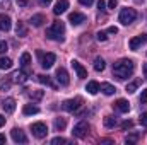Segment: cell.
I'll return each mask as SVG.
<instances>
[{"instance_id":"11","label":"cell","mask_w":147,"mask_h":145,"mask_svg":"<svg viewBox=\"0 0 147 145\" xmlns=\"http://www.w3.org/2000/svg\"><path fill=\"white\" fill-rule=\"evenodd\" d=\"M113 108H115V111H120V113H128L130 104H128L127 99H118V101L113 103Z\"/></svg>"},{"instance_id":"49","label":"cell","mask_w":147,"mask_h":145,"mask_svg":"<svg viewBox=\"0 0 147 145\" xmlns=\"http://www.w3.org/2000/svg\"><path fill=\"white\" fill-rule=\"evenodd\" d=\"M144 77H146V79H147V63H146V65H144Z\"/></svg>"},{"instance_id":"50","label":"cell","mask_w":147,"mask_h":145,"mask_svg":"<svg viewBox=\"0 0 147 145\" xmlns=\"http://www.w3.org/2000/svg\"><path fill=\"white\" fill-rule=\"evenodd\" d=\"M135 2H137V3H144V0H135Z\"/></svg>"},{"instance_id":"4","label":"cell","mask_w":147,"mask_h":145,"mask_svg":"<svg viewBox=\"0 0 147 145\" xmlns=\"http://www.w3.org/2000/svg\"><path fill=\"white\" fill-rule=\"evenodd\" d=\"M80 106H82V97L67 99V101L62 103V109H63V111H69V113H77Z\"/></svg>"},{"instance_id":"31","label":"cell","mask_w":147,"mask_h":145,"mask_svg":"<svg viewBox=\"0 0 147 145\" xmlns=\"http://www.w3.org/2000/svg\"><path fill=\"white\" fill-rule=\"evenodd\" d=\"M12 79H3L2 82H0V91H9L10 89V85H12Z\"/></svg>"},{"instance_id":"6","label":"cell","mask_w":147,"mask_h":145,"mask_svg":"<svg viewBox=\"0 0 147 145\" xmlns=\"http://www.w3.org/2000/svg\"><path fill=\"white\" fill-rule=\"evenodd\" d=\"M87 132H89V125H87V121H80V123H77V125L74 126L72 135L74 137H77V138H84V137L87 135Z\"/></svg>"},{"instance_id":"20","label":"cell","mask_w":147,"mask_h":145,"mask_svg":"<svg viewBox=\"0 0 147 145\" xmlns=\"http://www.w3.org/2000/svg\"><path fill=\"white\" fill-rule=\"evenodd\" d=\"M46 19H45V15L43 14H34L33 17H31V24L34 26V28H39V26H43V22H45Z\"/></svg>"},{"instance_id":"21","label":"cell","mask_w":147,"mask_h":145,"mask_svg":"<svg viewBox=\"0 0 147 145\" xmlns=\"http://www.w3.org/2000/svg\"><path fill=\"white\" fill-rule=\"evenodd\" d=\"M38 80H39L43 85H48V87H51V89H57V84H53L48 75H38Z\"/></svg>"},{"instance_id":"9","label":"cell","mask_w":147,"mask_h":145,"mask_svg":"<svg viewBox=\"0 0 147 145\" xmlns=\"http://www.w3.org/2000/svg\"><path fill=\"white\" fill-rule=\"evenodd\" d=\"M146 43H147V34H140V36L132 38L130 43H128V46H130V50H139V46H142Z\"/></svg>"},{"instance_id":"19","label":"cell","mask_w":147,"mask_h":145,"mask_svg":"<svg viewBox=\"0 0 147 145\" xmlns=\"http://www.w3.org/2000/svg\"><path fill=\"white\" fill-rule=\"evenodd\" d=\"M43 96H45L43 91H31V92H28V97H29L33 103H39V101L43 99Z\"/></svg>"},{"instance_id":"38","label":"cell","mask_w":147,"mask_h":145,"mask_svg":"<svg viewBox=\"0 0 147 145\" xmlns=\"http://www.w3.org/2000/svg\"><path fill=\"white\" fill-rule=\"evenodd\" d=\"M106 33H105V31H99V33H98V41H106Z\"/></svg>"},{"instance_id":"28","label":"cell","mask_w":147,"mask_h":145,"mask_svg":"<svg viewBox=\"0 0 147 145\" xmlns=\"http://www.w3.org/2000/svg\"><path fill=\"white\" fill-rule=\"evenodd\" d=\"M139 85H140V79H135L134 82H130V84L127 85V92H128V94H134V92L137 91Z\"/></svg>"},{"instance_id":"10","label":"cell","mask_w":147,"mask_h":145,"mask_svg":"<svg viewBox=\"0 0 147 145\" xmlns=\"http://www.w3.org/2000/svg\"><path fill=\"white\" fill-rule=\"evenodd\" d=\"M57 80H58L60 85H69L70 79H69V73H67V70H65L63 67L57 68Z\"/></svg>"},{"instance_id":"5","label":"cell","mask_w":147,"mask_h":145,"mask_svg":"<svg viewBox=\"0 0 147 145\" xmlns=\"http://www.w3.org/2000/svg\"><path fill=\"white\" fill-rule=\"evenodd\" d=\"M31 132H33V135H34L36 138H45V137L48 135V128H46V125H45L43 121L33 123V125H31Z\"/></svg>"},{"instance_id":"15","label":"cell","mask_w":147,"mask_h":145,"mask_svg":"<svg viewBox=\"0 0 147 145\" xmlns=\"http://www.w3.org/2000/svg\"><path fill=\"white\" fill-rule=\"evenodd\" d=\"M67 9H69V0H58V2L55 3V9H53V12H55L57 15H60V14L67 12Z\"/></svg>"},{"instance_id":"41","label":"cell","mask_w":147,"mask_h":145,"mask_svg":"<svg viewBox=\"0 0 147 145\" xmlns=\"http://www.w3.org/2000/svg\"><path fill=\"white\" fill-rule=\"evenodd\" d=\"M105 7H106L105 0H99V2H98V9H99V10H105Z\"/></svg>"},{"instance_id":"46","label":"cell","mask_w":147,"mask_h":145,"mask_svg":"<svg viewBox=\"0 0 147 145\" xmlns=\"http://www.w3.org/2000/svg\"><path fill=\"white\" fill-rule=\"evenodd\" d=\"M3 125H5V116H3V114H0V128H2Z\"/></svg>"},{"instance_id":"45","label":"cell","mask_w":147,"mask_h":145,"mask_svg":"<svg viewBox=\"0 0 147 145\" xmlns=\"http://www.w3.org/2000/svg\"><path fill=\"white\" fill-rule=\"evenodd\" d=\"M108 5H110V9H115V7L118 5V2H116V0H110V2H108Z\"/></svg>"},{"instance_id":"1","label":"cell","mask_w":147,"mask_h":145,"mask_svg":"<svg viewBox=\"0 0 147 145\" xmlns=\"http://www.w3.org/2000/svg\"><path fill=\"white\" fill-rule=\"evenodd\" d=\"M134 70H135V65H134V62L128 60V58H121V60H118L116 63H113V75L118 77L120 80L128 79V77L134 73Z\"/></svg>"},{"instance_id":"7","label":"cell","mask_w":147,"mask_h":145,"mask_svg":"<svg viewBox=\"0 0 147 145\" xmlns=\"http://www.w3.org/2000/svg\"><path fill=\"white\" fill-rule=\"evenodd\" d=\"M39 56H41V67L43 68H51L53 67V63L57 62V55L55 53H46V55H43V53H38Z\"/></svg>"},{"instance_id":"36","label":"cell","mask_w":147,"mask_h":145,"mask_svg":"<svg viewBox=\"0 0 147 145\" xmlns=\"http://www.w3.org/2000/svg\"><path fill=\"white\" fill-rule=\"evenodd\" d=\"M140 103H142V104H146L147 103V89H144L142 94H140Z\"/></svg>"},{"instance_id":"47","label":"cell","mask_w":147,"mask_h":145,"mask_svg":"<svg viewBox=\"0 0 147 145\" xmlns=\"http://www.w3.org/2000/svg\"><path fill=\"white\" fill-rule=\"evenodd\" d=\"M101 144H113V140H110V138H103Z\"/></svg>"},{"instance_id":"43","label":"cell","mask_w":147,"mask_h":145,"mask_svg":"<svg viewBox=\"0 0 147 145\" xmlns=\"http://www.w3.org/2000/svg\"><path fill=\"white\" fill-rule=\"evenodd\" d=\"M28 3H29V0H17V5L19 7H26Z\"/></svg>"},{"instance_id":"48","label":"cell","mask_w":147,"mask_h":145,"mask_svg":"<svg viewBox=\"0 0 147 145\" xmlns=\"http://www.w3.org/2000/svg\"><path fill=\"white\" fill-rule=\"evenodd\" d=\"M0 144H5V135L0 133Z\"/></svg>"},{"instance_id":"44","label":"cell","mask_w":147,"mask_h":145,"mask_svg":"<svg viewBox=\"0 0 147 145\" xmlns=\"http://www.w3.org/2000/svg\"><path fill=\"white\" fill-rule=\"evenodd\" d=\"M108 33H110V34H116V33H118V28H115V26H111L110 29H108Z\"/></svg>"},{"instance_id":"27","label":"cell","mask_w":147,"mask_h":145,"mask_svg":"<svg viewBox=\"0 0 147 145\" xmlns=\"http://www.w3.org/2000/svg\"><path fill=\"white\" fill-rule=\"evenodd\" d=\"M105 67H106V62H105L103 58H96V60H94V70H96V72H103Z\"/></svg>"},{"instance_id":"29","label":"cell","mask_w":147,"mask_h":145,"mask_svg":"<svg viewBox=\"0 0 147 145\" xmlns=\"http://www.w3.org/2000/svg\"><path fill=\"white\" fill-rule=\"evenodd\" d=\"M65 126H67V121H65V118H57V119H55V130H57V132H62V130H65Z\"/></svg>"},{"instance_id":"17","label":"cell","mask_w":147,"mask_h":145,"mask_svg":"<svg viewBox=\"0 0 147 145\" xmlns=\"http://www.w3.org/2000/svg\"><path fill=\"white\" fill-rule=\"evenodd\" d=\"M86 91L89 92V94H98L99 91H101V85H99V82H96V80H91V82H87V85H86Z\"/></svg>"},{"instance_id":"34","label":"cell","mask_w":147,"mask_h":145,"mask_svg":"<svg viewBox=\"0 0 147 145\" xmlns=\"http://www.w3.org/2000/svg\"><path fill=\"white\" fill-rule=\"evenodd\" d=\"M7 48H9V44H7L5 41H0V55H3V53L7 51Z\"/></svg>"},{"instance_id":"42","label":"cell","mask_w":147,"mask_h":145,"mask_svg":"<svg viewBox=\"0 0 147 145\" xmlns=\"http://www.w3.org/2000/svg\"><path fill=\"white\" fill-rule=\"evenodd\" d=\"M50 3H51V0H39V5L41 7H48Z\"/></svg>"},{"instance_id":"3","label":"cell","mask_w":147,"mask_h":145,"mask_svg":"<svg viewBox=\"0 0 147 145\" xmlns=\"http://www.w3.org/2000/svg\"><path fill=\"white\" fill-rule=\"evenodd\" d=\"M137 19V12H135V9H121L120 10V15H118V21L123 24V26H128V24H132L134 21Z\"/></svg>"},{"instance_id":"26","label":"cell","mask_w":147,"mask_h":145,"mask_svg":"<svg viewBox=\"0 0 147 145\" xmlns=\"http://www.w3.org/2000/svg\"><path fill=\"white\" fill-rule=\"evenodd\" d=\"M16 33H17V36H21V38L28 36V29H26L24 22H17V26H16Z\"/></svg>"},{"instance_id":"25","label":"cell","mask_w":147,"mask_h":145,"mask_svg":"<svg viewBox=\"0 0 147 145\" xmlns=\"http://www.w3.org/2000/svg\"><path fill=\"white\" fill-rule=\"evenodd\" d=\"M22 113H24L26 116H29V114H38L39 109H38L36 106H33V104H26V106L22 108Z\"/></svg>"},{"instance_id":"33","label":"cell","mask_w":147,"mask_h":145,"mask_svg":"<svg viewBox=\"0 0 147 145\" xmlns=\"http://www.w3.org/2000/svg\"><path fill=\"white\" fill-rule=\"evenodd\" d=\"M51 144H53V145H58V144H67V140H65V138H62V137H55V138L51 140Z\"/></svg>"},{"instance_id":"18","label":"cell","mask_w":147,"mask_h":145,"mask_svg":"<svg viewBox=\"0 0 147 145\" xmlns=\"http://www.w3.org/2000/svg\"><path fill=\"white\" fill-rule=\"evenodd\" d=\"M12 80L17 82V84H24V82L28 80V73L24 72V70H19V72H16L12 75Z\"/></svg>"},{"instance_id":"14","label":"cell","mask_w":147,"mask_h":145,"mask_svg":"<svg viewBox=\"0 0 147 145\" xmlns=\"http://www.w3.org/2000/svg\"><path fill=\"white\" fill-rule=\"evenodd\" d=\"M10 28H12L10 17L5 15V14H0V29H2L3 33H7V31H10Z\"/></svg>"},{"instance_id":"37","label":"cell","mask_w":147,"mask_h":145,"mask_svg":"<svg viewBox=\"0 0 147 145\" xmlns=\"http://www.w3.org/2000/svg\"><path fill=\"white\" fill-rule=\"evenodd\" d=\"M139 119H140V123H142V126H147V113H142Z\"/></svg>"},{"instance_id":"40","label":"cell","mask_w":147,"mask_h":145,"mask_svg":"<svg viewBox=\"0 0 147 145\" xmlns=\"http://www.w3.org/2000/svg\"><path fill=\"white\" fill-rule=\"evenodd\" d=\"M92 2H94V0H79V3H82V5H86V7L92 5Z\"/></svg>"},{"instance_id":"2","label":"cell","mask_w":147,"mask_h":145,"mask_svg":"<svg viewBox=\"0 0 147 145\" xmlns=\"http://www.w3.org/2000/svg\"><path fill=\"white\" fill-rule=\"evenodd\" d=\"M65 34V24L62 21H55L48 29H46V38L53 41H62Z\"/></svg>"},{"instance_id":"24","label":"cell","mask_w":147,"mask_h":145,"mask_svg":"<svg viewBox=\"0 0 147 145\" xmlns=\"http://www.w3.org/2000/svg\"><path fill=\"white\" fill-rule=\"evenodd\" d=\"M0 68H2V70H9V68H12V60L7 58V56H2V58H0Z\"/></svg>"},{"instance_id":"8","label":"cell","mask_w":147,"mask_h":145,"mask_svg":"<svg viewBox=\"0 0 147 145\" xmlns=\"http://www.w3.org/2000/svg\"><path fill=\"white\" fill-rule=\"evenodd\" d=\"M10 135H12V140H14L16 144H28V137H26V133H24L21 128H14V130L10 132Z\"/></svg>"},{"instance_id":"23","label":"cell","mask_w":147,"mask_h":145,"mask_svg":"<svg viewBox=\"0 0 147 145\" xmlns=\"http://www.w3.org/2000/svg\"><path fill=\"white\" fill-rule=\"evenodd\" d=\"M19 63H21V67H22V68H29V63H31V55H29V53H22V55H21Z\"/></svg>"},{"instance_id":"30","label":"cell","mask_w":147,"mask_h":145,"mask_svg":"<svg viewBox=\"0 0 147 145\" xmlns=\"http://www.w3.org/2000/svg\"><path fill=\"white\" fill-rule=\"evenodd\" d=\"M105 126L106 128H115L116 126V118L115 116H106L105 118Z\"/></svg>"},{"instance_id":"12","label":"cell","mask_w":147,"mask_h":145,"mask_svg":"<svg viewBox=\"0 0 147 145\" xmlns=\"http://www.w3.org/2000/svg\"><path fill=\"white\" fill-rule=\"evenodd\" d=\"M70 65H72V68L75 70V73H77V77H79V79H86V77H87V70H86V68H84L77 60H72V62H70Z\"/></svg>"},{"instance_id":"16","label":"cell","mask_w":147,"mask_h":145,"mask_svg":"<svg viewBox=\"0 0 147 145\" xmlns=\"http://www.w3.org/2000/svg\"><path fill=\"white\" fill-rule=\"evenodd\" d=\"M2 108H3V111H5L7 114H10V113H14V111H16V101H14L12 97H7V99L3 101Z\"/></svg>"},{"instance_id":"32","label":"cell","mask_w":147,"mask_h":145,"mask_svg":"<svg viewBox=\"0 0 147 145\" xmlns=\"http://www.w3.org/2000/svg\"><path fill=\"white\" fill-rule=\"evenodd\" d=\"M137 140H139V135H137V133H134V135H130V137H127V138H125V142H127L128 145H130V144H135Z\"/></svg>"},{"instance_id":"22","label":"cell","mask_w":147,"mask_h":145,"mask_svg":"<svg viewBox=\"0 0 147 145\" xmlns=\"http://www.w3.org/2000/svg\"><path fill=\"white\" fill-rule=\"evenodd\" d=\"M101 91H103L106 96H113V94L116 92L115 85H111V84H108V82H103V84H101Z\"/></svg>"},{"instance_id":"35","label":"cell","mask_w":147,"mask_h":145,"mask_svg":"<svg viewBox=\"0 0 147 145\" xmlns=\"http://www.w3.org/2000/svg\"><path fill=\"white\" fill-rule=\"evenodd\" d=\"M0 9H10V0H0Z\"/></svg>"},{"instance_id":"39","label":"cell","mask_w":147,"mask_h":145,"mask_svg":"<svg viewBox=\"0 0 147 145\" xmlns=\"http://www.w3.org/2000/svg\"><path fill=\"white\" fill-rule=\"evenodd\" d=\"M121 128H123V130L132 128V121H130V119H128V121H123V123H121Z\"/></svg>"},{"instance_id":"13","label":"cell","mask_w":147,"mask_h":145,"mask_svg":"<svg viewBox=\"0 0 147 145\" xmlns=\"http://www.w3.org/2000/svg\"><path fill=\"white\" fill-rule=\"evenodd\" d=\"M69 21L72 22V26H79V24L86 22V15H84L82 12H72V14L69 15Z\"/></svg>"}]
</instances>
